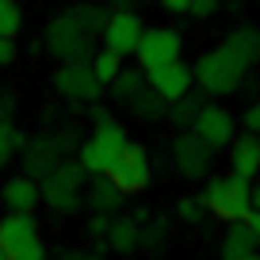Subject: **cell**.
<instances>
[{
  "mask_svg": "<svg viewBox=\"0 0 260 260\" xmlns=\"http://www.w3.org/2000/svg\"><path fill=\"white\" fill-rule=\"evenodd\" d=\"M256 61H260V27H237L226 35L222 46L207 50L191 65V77L207 96H230L241 88L245 73Z\"/></svg>",
  "mask_w": 260,
  "mask_h": 260,
  "instance_id": "6da1fadb",
  "label": "cell"
},
{
  "mask_svg": "<svg viewBox=\"0 0 260 260\" xmlns=\"http://www.w3.org/2000/svg\"><path fill=\"white\" fill-rule=\"evenodd\" d=\"M126 149V130L111 119V115L96 111V130H92V138L77 149V165H81L88 176H107L119 153Z\"/></svg>",
  "mask_w": 260,
  "mask_h": 260,
  "instance_id": "7a4b0ae2",
  "label": "cell"
},
{
  "mask_svg": "<svg viewBox=\"0 0 260 260\" xmlns=\"http://www.w3.org/2000/svg\"><path fill=\"white\" fill-rule=\"evenodd\" d=\"M203 207H207V214H214V218H222V222H241L245 214L252 211V184L249 180H241V176H211L207 180V187H203Z\"/></svg>",
  "mask_w": 260,
  "mask_h": 260,
  "instance_id": "3957f363",
  "label": "cell"
},
{
  "mask_svg": "<svg viewBox=\"0 0 260 260\" xmlns=\"http://www.w3.org/2000/svg\"><path fill=\"white\" fill-rule=\"evenodd\" d=\"M84 184H88V172L77 161H61L50 176L39 180V203H46L57 214H69L84 203Z\"/></svg>",
  "mask_w": 260,
  "mask_h": 260,
  "instance_id": "277c9868",
  "label": "cell"
},
{
  "mask_svg": "<svg viewBox=\"0 0 260 260\" xmlns=\"http://www.w3.org/2000/svg\"><path fill=\"white\" fill-rule=\"evenodd\" d=\"M46 50L54 57H61V65H69V61H88L92 54H96V39H92L88 31H84L81 23H77L69 12H61V16H54L46 23Z\"/></svg>",
  "mask_w": 260,
  "mask_h": 260,
  "instance_id": "5b68a950",
  "label": "cell"
},
{
  "mask_svg": "<svg viewBox=\"0 0 260 260\" xmlns=\"http://www.w3.org/2000/svg\"><path fill=\"white\" fill-rule=\"evenodd\" d=\"M69 149H73V134L65 130V134H39V138H31L23 146V176H31V180H42V176H50V172L57 169L61 161H69Z\"/></svg>",
  "mask_w": 260,
  "mask_h": 260,
  "instance_id": "8992f818",
  "label": "cell"
},
{
  "mask_svg": "<svg viewBox=\"0 0 260 260\" xmlns=\"http://www.w3.org/2000/svg\"><path fill=\"white\" fill-rule=\"evenodd\" d=\"M180 54H184V39H180L176 27H146L138 50H134L142 73H153V69H161V65L180 61Z\"/></svg>",
  "mask_w": 260,
  "mask_h": 260,
  "instance_id": "52a82bcc",
  "label": "cell"
},
{
  "mask_svg": "<svg viewBox=\"0 0 260 260\" xmlns=\"http://www.w3.org/2000/svg\"><path fill=\"white\" fill-rule=\"evenodd\" d=\"M107 180H111L115 187H119L122 195H138L149 187V180H153V165H149V153L142 146H134V142H126V149L119 153V161L107 169Z\"/></svg>",
  "mask_w": 260,
  "mask_h": 260,
  "instance_id": "ba28073f",
  "label": "cell"
},
{
  "mask_svg": "<svg viewBox=\"0 0 260 260\" xmlns=\"http://www.w3.org/2000/svg\"><path fill=\"white\" fill-rule=\"evenodd\" d=\"M191 134L218 153V149H230V142L237 138V122H234V115H230L226 107L203 104V111L195 115V122H191Z\"/></svg>",
  "mask_w": 260,
  "mask_h": 260,
  "instance_id": "9c48e42d",
  "label": "cell"
},
{
  "mask_svg": "<svg viewBox=\"0 0 260 260\" xmlns=\"http://www.w3.org/2000/svg\"><path fill=\"white\" fill-rule=\"evenodd\" d=\"M142 35H146V23H142L138 12H111L100 39H104V50L126 57V54H134V50H138Z\"/></svg>",
  "mask_w": 260,
  "mask_h": 260,
  "instance_id": "30bf717a",
  "label": "cell"
},
{
  "mask_svg": "<svg viewBox=\"0 0 260 260\" xmlns=\"http://www.w3.org/2000/svg\"><path fill=\"white\" fill-rule=\"evenodd\" d=\"M54 88L61 92L65 100L92 104V100H100L104 84L96 81V73H92V65H88V61H69V65H61V69L54 73Z\"/></svg>",
  "mask_w": 260,
  "mask_h": 260,
  "instance_id": "8fae6325",
  "label": "cell"
},
{
  "mask_svg": "<svg viewBox=\"0 0 260 260\" xmlns=\"http://www.w3.org/2000/svg\"><path fill=\"white\" fill-rule=\"evenodd\" d=\"M172 161H176V172L184 180H203L211 172V161H214V149L207 142H199L191 130H184L176 142H172Z\"/></svg>",
  "mask_w": 260,
  "mask_h": 260,
  "instance_id": "7c38bea8",
  "label": "cell"
},
{
  "mask_svg": "<svg viewBox=\"0 0 260 260\" xmlns=\"http://www.w3.org/2000/svg\"><path fill=\"white\" fill-rule=\"evenodd\" d=\"M146 84L165 100V104H176V100H184L187 92H191L195 77H191V65L180 57V61H172V65H161V69L146 73Z\"/></svg>",
  "mask_w": 260,
  "mask_h": 260,
  "instance_id": "4fadbf2b",
  "label": "cell"
},
{
  "mask_svg": "<svg viewBox=\"0 0 260 260\" xmlns=\"http://www.w3.org/2000/svg\"><path fill=\"white\" fill-rule=\"evenodd\" d=\"M31 241H39V222L31 214H4L0 218V252L4 256H16L19 249H27Z\"/></svg>",
  "mask_w": 260,
  "mask_h": 260,
  "instance_id": "5bb4252c",
  "label": "cell"
},
{
  "mask_svg": "<svg viewBox=\"0 0 260 260\" xmlns=\"http://www.w3.org/2000/svg\"><path fill=\"white\" fill-rule=\"evenodd\" d=\"M230 169H234V176L241 180H256L260 176V138H252V134H237L234 142H230Z\"/></svg>",
  "mask_w": 260,
  "mask_h": 260,
  "instance_id": "9a60e30c",
  "label": "cell"
},
{
  "mask_svg": "<svg viewBox=\"0 0 260 260\" xmlns=\"http://www.w3.org/2000/svg\"><path fill=\"white\" fill-rule=\"evenodd\" d=\"M0 195H4V207L8 214H31L39 207V180L31 176H12L0 184Z\"/></svg>",
  "mask_w": 260,
  "mask_h": 260,
  "instance_id": "2e32d148",
  "label": "cell"
},
{
  "mask_svg": "<svg viewBox=\"0 0 260 260\" xmlns=\"http://www.w3.org/2000/svg\"><path fill=\"white\" fill-rule=\"evenodd\" d=\"M122 199H126V195H122L107 176H88V184H84V203L92 207V214H107V218H111V214L122 207Z\"/></svg>",
  "mask_w": 260,
  "mask_h": 260,
  "instance_id": "e0dca14e",
  "label": "cell"
},
{
  "mask_svg": "<svg viewBox=\"0 0 260 260\" xmlns=\"http://www.w3.org/2000/svg\"><path fill=\"white\" fill-rule=\"evenodd\" d=\"M260 241L245 230V222H234V226L226 230V237H222V260H241L249 256V252H256Z\"/></svg>",
  "mask_w": 260,
  "mask_h": 260,
  "instance_id": "ac0fdd59",
  "label": "cell"
},
{
  "mask_svg": "<svg viewBox=\"0 0 260 260\" xmlns=\"http://www.w3.org/2000/svg\"><path fill=\"white\" fill-rule=\"evenodd\" d=\"M142 241V226L134 218H111V226H107V245H111L115 252H134Z\"/></svg>",
  "mask_w": 260,
  "mask_h": 260,
  "instance_id": "d6986e66",
  "label": "cell"
},
{
  "mask_svg": "<svg viewBox=\"0 0 260 260\" xmlns=\"http://www.w3.org/2000/svg\"><path fill=\"white\" fill-rule=\"evenodd\" d=\"M130 111L138 115V119H146V122H161L165 115H169V104H165V100H161V96H157V92L146 84L138 96L130 100Z\"/></svg>",
  "mask_w": 260,
  "mask_h": 260,
  "instance_id": "ffe728a7",
  "label": "cell"
},
{
  "mask_svg": "<svg viewBox=\"0 0 260 260\" xmlns=\"http://www.w3.org/2000/svg\"><path fill=\"white\" fill-rule=\"evenodd\" d=\"M69 16H73L77 23L92 35V39H96V35H104V23H107V16H111V12L100 8V4H73V8H69Z\"/></svg>",
  "mask_w": 260,
  "mask_h": 260,
  "instance_id": "44dd1931",
  "label": "cell"
},
{
  "mask_svg": "<svg viewBox=\"0 0 260 260\" xmlns=\"http://www.w3.org/2000/svg\"><path fill=\"white\" fill-rule=\"evenodd\" d=\"M142 88H146V73H142V69H122V73L111 81L115 100H122V104H130V100L138 96Z\"/></svg>",
  "mask_w": 260,
  "mask_h": 260,
  "instance_id": "7402d4cb",
  "label": "cell"
},
{
  "mask_svg": "<svg viewBox=\"0 0 260 260\" xmlns=\"http://www.w3.org/2000/svg\"><path fill=\"white\" fill-rule=\"evenodd\" d=\"M88 65H92V73H96L100 84H111L115 77L122 73V57L111 54V50H96V54L88 57Z\"/></svg>",
  "mask_w": 260,
  "mask_h": 260,
  "instance_id": "603a6c76",
  "label": "cell"
},
{
  "mask_svg": "<svg viewBox=\"0 0 260 260\" xmlns=\"http://www.w3.org/2000/svg\"><path fill=\"white\" fill-rule=\"evenodd\" d=\"M199 111H203V100L187 92L184 100H176V104H169V115H165V119H172V122H176V126L191 130V122H195V115H199Z\"/></svg>",
  "mask_w": 260,
  "mask_h": 260,
  "instance_id": "cb8c5ba5",
  "label": "cell"
},
{
  "mask_svg": "<svg viewBox=\"0 0 260 260\" xmlns=\"http://www.w3.org/2000/svg\"><path fill=\"white\" fill-rule=\"evenodd\" d=\"M27 146L23 130L16 126V122H0V161H12V157H19Z\"/></svg>",
  "mask_w": 260,
  "mask_h": 260,
  "instance_id": "d4e9b609",
  "label": "cell"
},
{
  "mask_svg": "<svg viewBox=\"0 0 260 260\" xmlns=\"http://www.w3.org/2000/svg\"><path fill=\"white\" fill-rule=\"evenodd\" d=\"M23 27V12L16 0H0V39H16Z\"/></svg>",
  "mask_w": 260,
  "mask_h": 260,
  "instance_id": "484cf974",
  "label": "cell"
},
{
  "mask_svg": "<svg viewBox=\"0 0 260 260\" xmlns=\"http://www.w3.org/2000/svg\"><path fill=\"white\" fill-rule=\"evenodd\" d=\"M176 214L184 222H199L207 214V207H203V199H199V195H184V199H180L176 203Z\"/></svg>",
  "mask_w": 260,
  "mask_h": 260,
  "instance_id": "4316f807",
  "label": "cell"
},
{
  "mask_svg": "<svg viewBox=\"0 0 260 260\" xmlns=\"http://www.w3.org/2000/svg\"><path fill=\"white\" fill-rule=\"evenodd\" d=\"M218 8H222V0H191L187 16H195V19H211Z\"/></svg>",
  "mask_w": 260,
  "mask_h": 260,
  "instance_id": "83f0119b",
  "label": "cell"
},
{
  "mask_svg": "<svg viewBox=\"0 0 260 260\" xmlns=\"http://www.w3.org/2000/svg\"><path fill=\"white\" fill-rule=\"evenodd\" d=\"M241 122H245V134H252V138H260V104H249V107H245Z\"/></svg>",
  "mask_w": 260,
  "mask_h": 260,
  "instance_id": "f1b7e54d",
  "label": "cell"
},
{
  "mask_svg": "<svg viewBox=\"0 0 260 260\" xmlns=\"http://www.w3.org/2000/svg\"><path fill=\"white\" fill-rule=\"evenodd\" d=\"M107 226H111V218H107V214H92V218L84 222L88 237H107Z\"/></svg>",
  "mask_w": 260,
  "mask_h": 260,
  "instance_id": "f546056e",
  "label": "cell"
},
{
  "mask_svg": "<svg viewBox=\"0 0 260 260\" xmlns=\"http://www.w3.org/2000/svg\"><path fill=\"white\" fill-rule=\"evenodd\" d=\"M12 260H46V245H42V237H39V241H31L27 249H19Z\"/></svg>",
  "mask_w": 260,
  "mask_h": 260,
  "instance_id": "4dcf8cb0",
  "label": "cell"
},
{
  "mask_svg": "<svg viewBox=\"0 0 260 260\" xmlns=\"http://www.w3.org/2000/svg\"><path fill=\"white\" fill-rule=\"evenodd\" d=\"M157 241H165V218H157L153 226L142 234V241H138V245H157Z\"/></svg>",
  "mask_w": 260,
  "mask_h": 260,
  "instance_id": "1f68e13d",
  "label": "cell"
},
{
  "mask_svg": "<svg viewBox=\"0 0 260 260\" xmlns=\"http://www.w3.org/2000/svg\"><path fill=\"white\" fill-rule=\"evenodd\" d=\"M12 115H16V96L0 92V122H12Z\"/></svg>",
  "mask_w": 260,
  "mask_h": 260,
  "instance_id": "d6a6232c",
  "label": "cell"
},
{
  "mask_svg": "<svg viewBox=\"0 0 260 260\" xmlns=\"http://www.w3.org/2000/svg\"><path fill=\"white\" fill-rule=\"evenodd\" d=\"M16 61V39H0V69Z\"/></svg>",
  "mask_w": 260,
  "mask_h": 260,
  "instance_id": "836d02e7",
  "label": "cell"
},
{
  "mask_svg": "<svg viewBox=\"0 0 260 260\" xmlns=\"http://www.w3.org/2000/svg\"><path fill=\"white\" fill-rule=\"evenodd\" d=\"M165 12H172V16H187V8H191V0H157Z\"/></svg>",
  "mask_w": 260,
  "mask_h": 260,
  "instance_id": "e575fe53",
  "label": "cell"
},
{
  "mask_svg": "<svg viewBox=\"0 0 260 260\" xmlns=\"http://www.w3.org/2000/svg\"><path fill=\"white\" fill-rule=\"evenodd\" d=\"M241 222H245V230H249V234H252V237L260 241V211H249V214H245Z\"/></svg>",
  "mask_w": 260,
  "mask_h": 260,
  "instance_id": "d590c367",
  "label": "cell"
},
{
  "mask_svg": "<svg viewBox=\"0 0 260 260\" xmlns=\"http://www.w3.org/2000/svg\"><path fill=\"white\" fill-rule=\"evenodd\" d=\"M138 4H146V0H115V8H119V12H134Z\"/></svg>",
  "mask_w": 260,
  "mask_h": 260,
  "instance_id": "8d00e7d4",
  "label": "cell"
},
{
  "mask_svg": "<svg viewBox=\"0 0 260 260\" xmlns=\"http://www.w3.org/2000/svg\"><path fill=\"white\" fill-rule=\"evenodd\" d=\"M65 260H100V256H96V252H84V249H73Z\"/></svg>",
  "mask_w": 260,
  "mask_h": 260,
  "instance_id": "74e56055",
  "label": "cell"
},
{
  "mask_svg": "<svg viewBox=\"0 0 260 260\" xmlns=\"http://www.w3.org/2000/svg\"><path fill=\"white\" fill-rule=\"evenodd\" d=\"M252 211H260V184H252Z\"/></svg>",
  "mask_w": 260,
  "mask_h": 260,
  "instance_id": "f35d334b",
  "label": "cell"
},
{
  "mask_svg": "<svg viewBox=\"0 0 260 260\" xmlns=\"http://www.w3.org/2000/svg\"><path fill=\"white\" fill-rule=\"evenodd\" d=\"M241 260H260V252H249V256H241Z\"/></svg>",
  "mask_w": 260,
  "mask_h": 260,
  "instance_id": "ab89813d",
  "label": "cell"
},
{
  "mask_svg": "<svg viewBox=\"0 0 260 260\" xmlns=\"http://www.w3.org/2000/svg\"><path fill=\"white\" fill-rule=\"evenodd\" d=\"M0 260H8V256H4V252H0Z\"/></svg>",
  "mask_w": 260,
  "mask_h": 260,
  "instance_id": "60d3db41",
  "label": "cell"
},
{
  "mask_svg": "<svg viewBox=\"0 0 260 260\" xmlns=\"http://www.w3.org/2000/svg\"><path fill=\"white\" fill-rule=\"evenodd\" d=\"M256 4H260V0H256Z\"/></svg>",
  "mask_w": 260,
  "mask_h": 260,
  "instance_id": "b9f144b4",
  "label": "cell"
}]
</instances>
